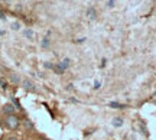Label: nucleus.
I'll return each mask as SVG.
<instances>
[{
	"label": "nucleus",
	"instance_id": "obj_8",
	"mask_svg": "<svg viewBox=\"0 0 156 140\" xmlns=\"http://www.w3.org/2000/svg\"><path fill=\"white\" fill-rule=\"evenodd\" d=\"M108 106L112 107V108H124L126 106H123V104H120V103H116V101H112Z\"/></svg>",
	"mask_w": 156,
	"mask_h": 140
},
{
	"label": "nucleus",
	"instance_id": "obj_17",
	"mask_svg": "<svg viewBox=\"0 0 156 140\" xmlns=\"http://www.w3.org/2000/svg\"><path fill=\"white\" fill-rule=\"evenodd\" d=\"M94 88L97 90V88H100V82L98 81H95V84H94Z\"/></svg>",
	"mask_w": 156,
	"mask_h": 140
},
{
	"label": "nucleus",
	"instance_id": "obj_4",
	"mask_svg": "<svg viewBox=\"0 0 156 140\" xmlns=\"http://www.w3.org/2000/svg\"><path fill=\"white\" fill-rule=\"evenodd\" d=\"M69 64H71V62H69V59H68V58H64V59L59 62V65H61V68L64 69V71H65V69L69 67Z\"/></svg>",
	"mask_w": 156,
	"mask_h": 140
},
{
	"label": "nucleus",
	"instance_id": "obj_3",
	"mask_svg": "<svg viewBox=\"0 0 156 140\" xmlns=\"http://www.w3.org/2000/svg\"><path fill=\"white\" fill-rule=\"evenodd\" d=\"M22 85H23V88H25L26 91H35L36 90V88H35V84L32 82V81H29V79H25Z\"/></svg>",
	"mask_w": 156,
	"mask_h": 140
},
{
	"label": "nucleus",
	"instance_id": "obj_2",
	"mask_svg": "<svg viewBox=\"0 0 156 140\" xmlns=\"http://www.w3.org/2000/svg\"><path fill=\"white\" fill-rule=\"evenodd\" d=\"M15 111H16V107L13 106V104H10V103L5 104V106H3V108H2V113H3L5 116H10V114H15Z\"/></svg>",
	"mask_w": 156,
	"mask_h": 140
},
{
	"label": "nucleus",
	"instance_id": "obj_6",
	"mask_svg": "<svg viewBox=\"0 0 156 140\" xmlns=\"http://www.w3.org/2000/svg\"><path fill=\"white\" fill-rule=\"evenodd\" d=\"M52 69H54V71H55V72L58 74V75H61V74L65 72V71H64V69L61 68V65H59V64H56V65H54V68H52Z\"/></svg>",
	"mask_w": 156,
	"mask_h": 140
},
{
	"label": "nucleus",
	"instance_id": "obj_5",
	"mask_svg": "<svg viewBox=\"0 0 156 140\" xmlns=\"http://www.w3.org/2000/svg\"><path fill=\"white\" fill-rule=\"evenodd\" d=\"M10 81L13 82V84H20V78L17 77L16 74H13V72L10 74Z\"/></svg>",
	"mask_w": 156,
	"mask_h": 140
},
{
	"label": "nucleus",
	"instance_id": "obj_13",
	"mask_svg": "<svg viewBox=\"0 0 156 140\" xmlns=\"http://www.w3.org/2000/svg\"><path fill=\"white\" fill-rule=\"evenodd\" d=\"M19 28H20V25H19V23H16V22L12 25V29H13V30H17Z\"/></svg>",
	"mask_w": 156,
	"mask_h": 140
},
{
	"label": "nucleus",
	"instance_id": "obj_1",
	"mask_svg": "<svg viewBox=\"0 0 156 140\" xmlns=\"http://www.w3.org/2000/svg\"><path fill=\"white\" fill-rule=\"evenodd\" d=\"M5 126L9 130H17L20 126V118L16 114H10V116H5Z\"/></svg>",
	"mask_w": 156,
	"mask_h": 140
},
{
	"label": "nucleus",
	"instance_id": "obj_11",
	"mask_svg": "<svg viewBox=\"0 0 156 140\" xmlns=\"http://www.w3.org/2000/svg\"><path fill=\"white\" fill-rule=\"evenodd\" d=\"M88 16L91 17V19H94L95 17V10L94 9H88Z\"/></svg>",
	"mask_w": 156,
	"mask_h": 140
},
{
	"label": "nucleus",
	"instance_id": "obj_18",
	"mask_svg": "<svg viewBox=\"0 0 156 140\" xmlns=\"http://www.w3.org/2000/svg\"><path fill=\"white\" fill-rule=\"evenodd\" d=\"M7 140H17V139H16V137H9Z\"/></svg>",
	"mask_w": 156,
	"mask_h": 140
},
{
	"label": "nucleus",
	"instance_id": "obj_10",
	"mask_svg": "<svg viewBox=\"0 0 156 140\" xmlns=\"http://www.w3.org/2000/svg\"><path fill=\"white\" fill-rule=\"evenodd\" d=\"M25 127H26L28 130H32V129H34V124L30 123L29 120H25Z\"/></svg>",
	"mask_w": 156,
	"mask_h": 140
},
{
	"label": "nucleus",
	"instance_id": "obj_16",
	"mask_svg": "<svg viewBox=\"0 0 156 140\" xmlns=\"http://www.w3.org/2000/svg\"><path fill=\"white\" fill-rule=\"evenodd\" d=\"M114 6V0H108V7H113Z\"/></svg>",
	"mask_w": 156,
	"mask_h": 140
},
{
	"label": "nucleus",
	"instance_id": "obj_12",
	"mask_svg": "<svg viewBox=\"0 0 156 140\" xmlns=\"http://www.w3.org/2000/svg\"><path fill=\"white\" fill-rule=\"evenodd\" d=\"M48 45H49V40H48V38H45V39L42 40V46H44V48H48Z\"/></svg>",
	"mask_w": 156,
	"mask_h": 140
},
{
	"label": "nucleus",
	"instance_id": "obj_9",
	"mask_svg": "<svg viewBox=\"0 0 156 140\" xmlns=\"http://www.w3.org/2000/svg\"><path fill=\"white\" fill-rule=\"evenodd\" d=\"M25 36H26L28 39H32V36H34V32H32L30 29H26V30H25Z\"/></svg>",
	"mask_w": 156,
	"mask_h": 140
},
{
	"label": "nucleus",
	"instance_id": "obj_19",
	"mask_svg": "<svg viewBox=\"0 0 156 140\" xmlns=\"http://www.w3.org/2000/svg\"><path fill=\"white\" fill-rule=\"evenodd\" d=\"M0 35H3V30H0Z\"/></svg>",
	"mask_w": 156,
	"mask_h": 140
},
{
	"label": "nucleus",
	"instance_id": "obj_14",
	"mask_svg": "<svg viewBox=\"0 0 156 140\" xmlns=\"http://www.w3.org/2000/svg\"><path fill=\"white\" fill-rule=\"evenodd\" d=\"M0 88H3V90H6V88H7V84H6L5 81H0Z\"/></svg>",
	"mask_w": 156,
	"mask_h": 140
},
{
	"label": "nucleus",
	"instance_id": "obj_15",
	"mask_svg": "<svg viewBox=\"0 0 156 140\" xmlns=\"http://www.w3.org/2000/svg\"><path fill=\"white\" fill-rule=\"evenodd\" d=\"M45 68H54V65L49 64V62H46V64H45Z\"/></svg>",
	"mask_w": 156,
	"mask_h": 140
},
{
	"label": "nucleus",
	"instance_id": "obj_7",
	"mask_svg": "<svg viewBox=\"0 0 156 140\" xmlns=\"http://www.w3.org/2000/svg\"><path fill=\"white\" fill-rule=\"evenodd\" d=\"M122 124H123V120H122V118H120V117L113 118V126H114V127H120Z\"/></svg>",
	"mask_w": 156,
	"mask_h": 140
}]
</instances>
